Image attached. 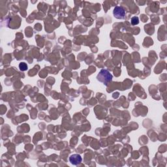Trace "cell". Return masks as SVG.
<instances>
[{
	"label": "cell",
	"mask_w": 167,
	"mask_h": 167,
	"mask_svg": "<svg viewBox=\"0 0 167 167\" xmlns=\"http://www.w3.org/2000/svg\"><path fill=\"white\" fill-rule=\"evenodd\" d=\"M113 14L116 18L123 19L125 17V11L122 7L116 6L113 11Z\"/></svg>",
	"instance_id": "2"
},
{
	"label": "cell",
	"mask_w": 167,
	"mask_h": 167,
	"mask_svg": "<svg viewBox=\"0 0 167 167\" xmlns=\"http://www.w3.org/2000/svg\"><path fill=\"white\" fill-rule=\"evenodd\" d=\"M19 68L21 70V71H26V70L28 69V65H27L26 63L22 62L20 65H19Z\"/></svg>",
	"instance_id": "5"
},
{
	"label": "cell",
	"mask_w": 167,
	"mask_h": 167,
	"mask_svg": "<svg viewBox=\"0 0 167 167\" xmlns=\"http://www.w3.org/2000/svg\"><path fill=\"white\" fill-rule=\"evenodd\" d=\"M82 161V158L79 154H73L69 157V161L73 165H77Z\"/></svg>",
	"instance_id": "3"
},
{
	"label": "cell",
	"mask_w": 167,
	"mask_h": 167,
	"mask_svg": "<svg viewBox=\"0 0 167 167\" xmlns=\"http://www.w3.org/2000/svg\"><path fill=\"white\" fill-rule=\"evenodd\" d=\"M139 23V19L137 17H134L131 18V24L132 25L135 26L138 24Z\"/></svg>",
	"instance_id": "4"
},
{
	"label": "cell",
	"mask_w": 167,
	"mask_h": 167,
	"mask_svg": "<svg viewBox=\"0 0 167 167\" xmlns=\"http://www.w3.org/2000/svg\"><path fill=\"white\" fill-rule=\"evenodd\" d=\"M97 79L100 82H102L107 84V83L110 82L112 80V75L110 73V72L107 71L106 69H102L101 71L99 72L97 76Z\"/></svg>",
	"instance_id": "1"
}]
</instances>
